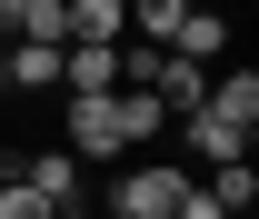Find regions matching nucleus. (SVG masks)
Returning <instances> with one entry per match:
<instances>
[{
  "instance_id": "9b49d317",
  "label": "nucleus",
  "mask_w": 259,
  "mask_h": 219,
  "mask_svg": "<svg viewBox=\"0 0 259 219\" xmlns=\"http://www.w3.org/2000/svg\"><path fill=\"white\" fill-rule=\"evenodd\" d=\"M10 40H70V0H30L10 20Z\"/></svg>"
},
{
  "instance_id": "f8f14e48",
  "label": "nucleus",
  "mask_w": 259,
  "mask_h": 219,
  "mask_svg": "<svg viewBox=\"0 0 259 219\" xmlns=\"http://www.w3.org/2000/svg\"><path fill=\"white\" fill-rule=\"evenodd\" d=\"M0 219H50V199H40L30 180H0Z\"/></svg>"
},
{
  "instance_id": "0eeeda50",
  "label": "nucleus",
  "mask_w": 259,
  "mask_h": 219,
  "mask_svg": "<svg viewBox=\"0 0 259 219\" xmlns=\"http://www.w3.org/2000/svg\"><path fill=\"white\" fill-rule=\"evenodd\" d=\"M169 50L209 70V60H220V50H229V20H220V10H180V30H169Z\"/></svg>"
},
{
  "instance_id": "ddd939ff",
  "label": "nucleus",
  "mask_w": 259,
  "mask_h": 219,
  "mask_svg": "<svg viewBox=\"0 0 259 219\" xmlns=\"http://www.w3.org/2000/svg\"><path fill=\"white\" fill-rule=\"evenodd\" d=\"M50 219H80V209H50Z\"/></svg>"
},
{
  "instance_id": "1a4fd4ad",
  "label": "nucleus",
  "mask_w": 259,
  "mask_h": 219,
  "mask_svg": "<svg viewBox=\"0 0 259 219\" xmlns=\"http://www.w3.org/2000/svg\"><path fill=\"white\" fill-rule=\"evenodd\" d=\"M160 120H169V110H160L150 90H120V150H140V140H160Z\"/></svg>"
},
{
  "instance_id": "f257e3e1",
  "label": "nucleus",
  "mask_w": 259,
  "mask_h": 219,
  "mask_svg": "<svg viewBox=\"0 0 259 219\" xmlns=\"http://www.w3.org/2000/svg\"><path fill=\"white\" fill-rule=\"evenodd\" d=\"M180 189H190V169H169V159H160V169H120V180H110V209H120V219H169Z\"/></svg>"
},
{
  "instance_id": "9d476101",
  "label": "nucleus",
  "mask_w": 259,
  "mask_h": 219,
  "mask_svg": "<svg viewBox=\"0 0 259 219\" xmlns=\"http://www.w3.org/2000/svg\"><path fill=\"white\" fill-rule=\"evenodd\" d=\"M180 10H190V0H130V40H160V50H169Z\"/></svg>"
},
{
  "instance_id": "f03ea898",
  "label": "nucleus",
  "mask_w": 259,
  "mask_h": 219,
  "mask_svg": "<svg viewBox=\"0 0 259 219\" xmlns=\"http://www.w3.org/2000/svg\"><path fill=\"white\" fill-rule=\"evenodd\" d=\"M70 159H120V90L70 100Z\"/></svg>"
},
{
  "instance_id": "20e7f679",
  "label": "nucleus",
  "mask_w": 259,
  "mask_h": 219,
  "mask_svg": "<svg viewBox=\"0 0 259 219\" xmlns=\"http://www.w3.org/2000/svg\"><path fill=\"white\" fill-rule=\"evenodd\" d=\"M0 80L10 90H60V40H10L0 50Z\"/></svg>"
},
{
  "instance_id": "423d86ee",
  "label": "nucleus",
  "mask_w": 259,
  "mask_h": 219,
  "mask_svg": "<svg viewBox=\"0 0 259 219\" xmlns=\"http://www.w3.org/2000/svg\"><path fill=\"white\" fill-rule=\"evenodd\" d=\"M180 140H190V159H209V169H220V159H249V140L229 120H209V110H180Z\"/></svg>"
},
{
  "instance_id": "6e6552de",
  "label": "nucleus",
  "mask_w": 259,
  "mask_h": 219,
  "mask_svg": "<svg viewBox=\"0 0 259 219\" xmlns=\"http://www.w3.org/2000/svg\"><path fill=\"white\" fill-rule=\"evenodd\" d=\"M199 189H209V209H220V219H249V199H259V169H249V159H220V169H209Z\"/></svg>"
},
{
  "instance_id": "7ed1b4c3",
  "label": "nucleus",
  "mask_w": 259,
  "mask_h": 219,
  "mask_svg": "<svg viewBox=\"0 0 259 219\" xmlns=\"http://www.w3.org/2000/svg\"><path fill=\"white\" fill-rule=\"evenodd\" d=\"M199 110H209V120H229L239 140H249V129H259V70H249V60H239V70H220Z\"/></svg>"
},
{
  "instance_id": "39448f33",
  "label": "nucleus",
  "mask_w": 259,
  "mask_h": 219,
  "mask_svg": "<svg viewBox=\"0 0 259 219\" xmlns=\"http://www.w3.org/2000/svg\"><path fill=\"white\" fill-rule=\"evenodd\" d=\"M20 180H30L50 209H80V159H70V150H40V159H20Z\"/></svg>"
}]
</instances>
